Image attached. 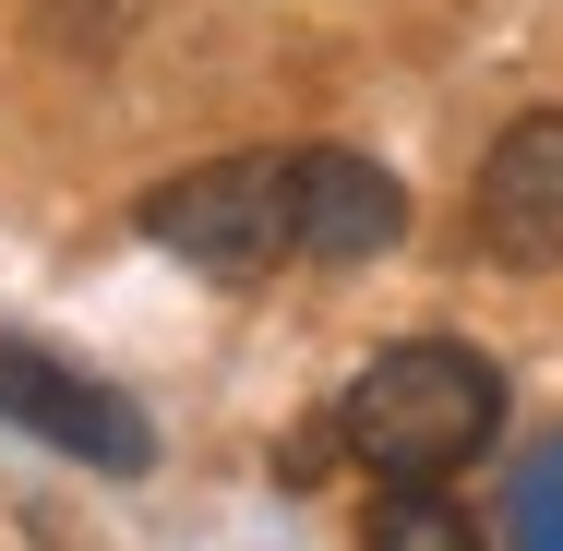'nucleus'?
Returning <instances> with one entry per match:
<instances>
[{
  "instance_id": "f257e3e1",
  "label": "nucleus",
  "mask_w": 563,
  "mask_h": 551,
  "mask_svg": "<svg viewBox=\"0 0 563 551\" xmlns=\"http://www.w3.org/2000/svg\"><path fill=\"white\" fill-rule=\"evenodd\" d=\"M336 432L372 480H455L479 443L504 432V372L455 335H396L347 372Z\"/></svg>"
},
{
  "instance_id": "f03ea898",
  "label": "nucleus",
  "mask_w": 563,
  "mask_h": 551,
  "mask_svg": "<svg viewBox=\"0 0 563 551\" xmlns=\"http://www.w3.org/2000/svg\"><path fill=\"white\" fill-rule=\"evenodd\" d=\"M132 228L168 252V264H192L205 288H264L276 264H300V144L276 156V144H252V156H205V168H180V180H156Z\"/></svg>"
},
{
  "instance_id": "7ed1b4c3",
  "label": "nucleus",
  "mask_w": 563,
  "mask_h": 551,
  "mask_svg": "<svg viewBox=\"0 0 563 551\" xmlns=\"http://www.w3.org/2000/svg\"><path fill=\"white\" fill-rule=\"evenodd\" d=\"M0 420L36 432L48 455H85L97 480H144V467H156V420H144L120 384L48 360V348H24V335H0Z\"/></svg>"
},
{
  "instance_id": "20e7f679",
  "label": "nucleus",
  "mask_w": 563,
  "mask_h": 551,
  "mask_svg": "<svg viewBox=\"0 0 563 551\" xmlns=\"http://www.w3.org/2000/svg\"><path fill=\"white\" fill-rule=\"evenodd\" d=\"M467 217H479V252L492 264H528V276L563 264V109H528V120L492 132Z\"/></svg>"
},
{
  "instance_id": "39448f33",
  "label": "nucleus",
  "mask_w": 563,
  "mask_h": 551,
  "mask_svg": "<svg viewBox=\"0 0 563 551\" xmlns=\"http://www.w3.org/2000/svg\"><path fill=\"white\" fill-rule=\"evenodd\" d=\"M408 240V192L360 144H300V264H372Z\"/></svg>"
},
{
  "instance_id": "423d86ee",
  "label": "nucleus",
  "mask_w": 563,
  "mask_h": 551,
  "mask_svg": "<svg viewBox=\"0 0 563 551\" xmlns=\"http://www.w3.org/2000/svg\"><path fill=\"white\" fill-rule=\"evenodd\" d=\"M360 551H492V540H479V516L455 504L444 480H384V504H372Z\"/></svg>"
},
{
  "instance_id": "0eeeda50",
  "label": "nucleus",
  "mask_w": 563,
  "mask_h": 551,
  "mask_svg": "<svg viewBox=\"0 0 563 551\" xmlns=\"http://www.w3.org/2000/svg\"><path fill=\"white\" fill-rule=\"evenodd\" d=\"M504 551H563V432H540L516 455V492H504Z\"/></svg>"
}]
</instances>
